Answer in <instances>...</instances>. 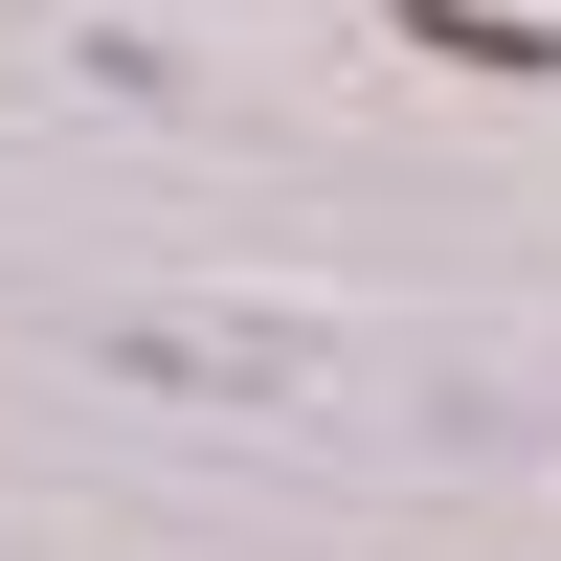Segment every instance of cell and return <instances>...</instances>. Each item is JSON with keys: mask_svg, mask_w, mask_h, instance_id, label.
Listing matches in <instances>:
<instances>
[{"mask_svg": "<svg viewBox=\"0 0 561 561\" xmlns=\"http://www.w3.org/2000/svg\"><path fill=\"white\" fill-rule=\"evenodd\" d=\"M404 45L427 68H494V90H561V23H517V0H404Z\"/></svg>", "mask_w": 561, "mask_h": 561, "instance_id": "6da1fadb", "label": "cell"}]
</instances>
